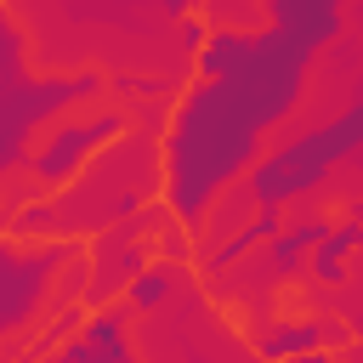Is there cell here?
Here are the masks:
<instances>
[{"label": "cell", "instance_id": "obj_1", "mask_svg": "<svg viewBox=\"0 0 363 363\" xmlns=\"http://www.w3.org/2000/svg\"><path fill=\"white\" fill-rule=\"evenodd\" d=\"M312 62H318L312 40L261 23L244 74H233L227 85L193 79L182 91V102L170 108V125L159 136L164 210L176 216V227H204L210 204L233 182H250V170L267 159L261 153L267 130H278L301 108Z\"/></svg>", "mask_w": 363, "mask_h": 363}, {"label": "cell", "instance_id": "obj_2", "mask_svg": "<svg viewBox=\"0 0 363 363\" xmlns=\"http://www.w3.org/2000/svg\"><path fill=\"white\" fill-rule=\"evenodd\" d=\"M102 74L96 68H74V74H28V40L17 28V17H0V170L17 182L40 147L45 130H57L62 119H74L79 102L102 96Z\"/></svg>", "mask_w": 363, "mask_h": 363}, {"label": "cell", "instance_id": "obj_3", "mask_svg": "<svg viewBox=\"0 0 363 363\" xmlns=\"http://www.w3.org/2000/svg\"><path fill=\"white\" fill-rule=\"evenodd\" d=\"M357 153H363V85H357V102H352L346 113H335L329 125L284 142L278 153H267V159L250 170V182H244L250 210H284V204L306 199L340 159H357Z\"/></svg>", "mask_w": 363, "mask_h": 363}, {"label": "cell", "instance_id": "obj_4", "mask_svg": "<svg viewBox=\"0 0 363 363\" xmlns=\"http://www.w3.org/2000/svg\"><path fill=\"white\" fill-rule=\"evenodd\" d=\"M79 255L85 250L68 238H6V250H0V340L11 352L45 318V301L62 295V278Z\"/></svg>", "mask_w": 363, "mask_h": 363}, {"label": "cell", "instance_id": "obj_5", "mask_svg": "<svg viewBox=\"0 0 363 363\" xmlns=\"http://www.w3.org/2000/svg\"><path fill=\"white\" fill-rule=\"evenodd\" d=\"M119 142H125V113H119V108L74 113V119H62L57 130L40 136V147H34V159H28V170H23L17 182H28L34 199H62V193H68L102 153H113Z\"/></svg>", "mask_w": 363, "mask_h": 363}, {"label": "cell", "instance_id": "obj_6", "mask_svg": "<svg viewBox=\"0 0 363 363\" xmlns=\"http://www.w3.org/2000/svg\"><path fill=\"white\" fill-rule=\"evenodd\" d=\"M352 340V323H335L329 312H284L278 323L255 329V357L261 363H289L312 352H340Z\"/></svg>", "mask_w": 363, "mask_h": 363}, {"label": "cell", "instance_id": "obj_7", "mask_svg": "<svg viewBox=\"0 0 363 363\" xmlns=\"http://www.w3.org/2000/svg\"><path fill=\"white\" fill-rule=\"evenodd\" d=\"M323 233H329V221L323 216H301V221H289L267 250H261V261L250 267L261 284H295L301 272H312V255H318V244H323Z\"/></svg>", "mask_w": 363, "mask_h": 363}, {"label": "cell", "instance_id": "obj_8", "mask_svg": "<svg viewBox=\"0 0 363 363\" xmlns=\"http://www.w3.org/2000/svg\"><path fill=\"white\" fill-rule=\"evenodd\" d=\"M57 357L62 363H142L136 357V340H130V312L125 306L91 312V323L79 329V340H68Z\"/></svg>", "mask_w": 363, "mask_h": 363}, {"label": "cell", "instance_id": "obj_9", "mask_svg": "<svg viewBox=\"0 0 363 363\" xmlns=\"http://www.w3.org/2000/svg\"><path fill=\"white\" fill-rule=\"evenodd\" d=\"M284 227H289V221H284V210H250V221H238L227 238H216V244H210L204 272L216 278V272H227V267H244V261H250L255 250H267Z\"/></svg>", "mask_w": 363, "mask_h": 363}, {"label": "cell", "instance_id": "obj_10", "mask_svg": "<svg viewBox=\"0 0 363 363\" xmlns=\"http://www.w3.org/2000/svg\"><path fill=\"white\" fill-rule=\"evenodd\" d=\"M267 23L289 28V34L312 40V45H335L340 28H346V11H340V0H272Z\"/></svg>", "mask_w": 363, "mask_h": 363}, {"label": "cell", "instance_id": "obj_11", "mask_svg": "<svg viewBox=\"0 0 363 363\" xmlns=\"http://www.w3.org/2000/svg\"><path fill=\"white\" fill-rule=\"evenodd\" d=\"M363 250V204L346 216V221H329V233H323V244H318V255H312V284H346V272H352V255Z\"/></svg>", "mask_w": 363, "mask_h": 363}, {"label": "cell", "instance_id": "obj_12", "mask_svg": "<svg viewBox=\"0 0 363 363\" xmlns=\"http://www.w3.org/2000/svg\"><path fill=\"white\" fill-rule=\"evenodd\" d=\"M250 51H255V28H250V34H244V28H210L204 51H193V74H199L204 85H227L233 74H244Z\"/></svg>", "mask_w": 363, "mask_h": 363}, {"label": "cell", "instance_id": "obj_13", "mask_svg": "<svg viewBox=\"0 0 363 363\" xmlns=\"http://www.w3.org/2000/svg\"><path fill=\"white\" fill-rule=\"evenodd\" d=\"M176 284H182V261H164V255H159V261H153V267L125 289V301H119V306H125L130 318H153V312H164V306H170Z\"/></svg>", "mask_w": 363, "mask_h": 363}, {"label": "cell", "instance_id": "obj_14", "mask_svg": "<svg viewBox=\"0 0 363 363\" xmlns=\"http://www.w3.org/2000/svg\"><path fill=\"white\" fill-rule=\"evenodd\" d=\"M289 363H352V357H340V352H312V357H289Z\"/></svg>", "mask_w": 363, "mask_h": 363}, {"label": "cell", "instance_id": "obj_15", "mask_svg": "<svg viewBox=\"0 0 363 363\" xmlns=\"http://www.w3.org/2000/svg\"><path fill=\"white\" fill-rule=\"evenodd\" d=\"M352 335H363V312H357V318H352Z\"/></svg>", "mask_w": 363, "mask_h": 363}]
</instances>
